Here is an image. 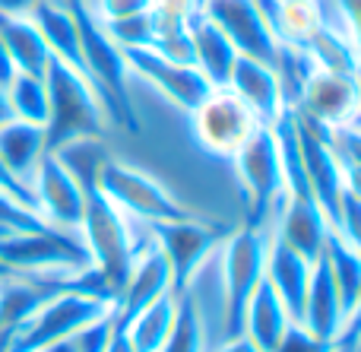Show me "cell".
I'll return each mask as SVG.
<instances>
[{
    "label": "cell",
    "instance_id": "6da1fadb",
    "mask_svg": "<svg viewBox=\"0 0 361 352\" xmlns=\"http://www.w3.org/2000/svg\"><path fill=\"white\" fill-rule=\"evenodd\" d=\"M70 10H73L76 25H80L82 70H86V80L92 83V89L99 92L102 105L108 111V121L124 127L127 133H137L140 114L133 108V95H130L133 73L124 51L111 42V35L105 32L102 19L92 13L89 0H70Z\"/></svg>",
    "mask_w": 361,
    "mask_h": 352
},
{
    "label": "cell",
    "instance_id": "7a4b0ae2",
    "mask_svg": "<svg viewBox=\"0 0 361 352\" xmlns=\"http://www.w3.org/2000/svg\"><path fill=\"white\" fill-rule=\"evenodd\" d=\"M44 86H48V121H44V150L54 152L63 143L82 137H105L108 111L99 92L80 70L51 57L44 67Z\"/></svg>",
    "mask_w": 361,
    "mask_h": 352
},
{
    "label": "cell",
    "instance_id": "3957f363",
    "mask_svg": "<svg viewBox=\"0 0 361 352\" xmlns=\"http://www.w3.org/2000/svg\"><path fill=\"white\" fill-rule=\"evenodd\" d=\"M80 238L89 251V267L102 277V283L108 286L111 298H118V292L124 286L127 273L133 267V257H137L143 241H137V235L130 232L127 216L99 188L86 190Z\"/></svg>",
    "mask_w": 361,
    "mask_h": 352
},
{
    "label": "cell",
    "instance_id": "277c9868",
    "mask_svg": "<svg viewBox=\"0 0 361 352\" xmlns=\"http://www.w3.org/2000/svg\"><path fill=\"white\" fill-rule=\"evenodd\" d=\"M111 308H114V298L108 296V289L99 283L63 289V292H57V296H51L48 302L19 327L10 352H44V349L57 346V343L70 340L80 327H86L95 317L108 315Z\"/></svg>",
    "mask_w": 361,
    "mask_h": 352
},
{
    "label": "cell",
    "instance_id": "5b68a950",
    "mask_svg": "<svg viewBox=\"0 0 361 352\" xmlns=\"http://www.w3.org/2000/svg\"><path fill=\"white\" fill-rule=\"evenodd\" d=\"M269 241H273V226H250L244 222L241 229L225 235L219 257H222V324L225 336H241V321L247 298L267 277V257Z\"/></svg>",
    "mask_w": 361,
    "mask_h": 352
},
{
    "label": "cell",
    "instance_id": "8992f818",
    "mask_svg": "<svg viewBox=\"0 0 361 352\" xmlns=\"http://www.w3.org/2000/svg\"><path fill=\"white\" fill-rule=\"evenodd\" d=\"M0 260L23 277H73L89 270V251L80 232L57 226L0 238Z\"/></svg>",
    "mask_w": 361,
    "mask_h": 352
},
{
    "label": "cell",
    "instance_id": "52a82bcc",
    "mask_svg": "<svg viewBox=\"0 0 361 352\" xmlns=\"http://www.w3.org/2000/svg\"><path fill=\"white\" fill-rule=\"evenodd\" d=\"M95 188L124 216L143 219V222H149V226L190 216V207H184L156 175L143 171L133 162H124V159H114V156L108 159V162L102 165V175H99Z\"/></svg>",
    "mask_w": 361,
    "mask_h": 352
},
{
    "label": "cell",
    "instance_id": "ba28073f",
    "mask_svg": "<svg viewBox=\"0 0 361 352\" xmlns=\"http://www.w3.org/2000/svg\"><path fill=\"white\" fill-rule=\"evenodd\" d=\"M235 175L247 197V219L250 226H273L276 207L286 194V178H282L279 146L269 127H257L254 137L238 150Z\"/></svg>",
    "mask_w": 361,
    "mask_h": 352
},
{
    "label": "cell",
    "instance_id": "9c48e42d",
    "mask_svg": "<svg viewBox=\"0 0 361 352\" xmlns=\"http://www.w3.org/2000/svg\"><path fill=\"white\" fill-rule=\"evenodd\" d=\"M225 229L203 222L197 216H184V219H169L149 226V238L159 245V251L169 257L171 279H175V296L190 289L193 277L206 267L212 254H219L225 241Z\"/></svg>",
    "mask_w": 361,
    "mask_h": 352
},
{
    "label": "cell",
    "instance_id": "30bf717a",
    "mask_svg": "<svg viewBox=\"0 0 361 352\" xmlns=\"http://www.w3.org/2000/svg\"><path fill=\"white\" fill-rule=\"evenodd\" d=\"M190 118L197 143L216 159H235L238 150L254 137L257 127H263L254 111L225 86L212 89Z\"/></svg>",
    "mask_w": 361,
    "mask_h": 352
},
{
    "label": "cell",
    "instance_id": "8fae6325",
    "mask_svg": "<svg viewBox=\"0 0 361 352\" xmlns=\"http://www.w3.org/2000/svg\"><path fill=\"white\" fill-rule=\"evenodd\" d=\"M124 57H127V63H130L133 76L146 80L159 95H165L171 105L187 114L197 111L206 95L212 92V83L206 80L190 61L169 57L159 48H127Z\"/></svg>",
    "mask_w": 361,
    "mask_h": 352
},
{
    "label": "cell",
    "instance_id": "7c38bea8",
    "mask_svg": "<svg viewBox=\"0 0 361 352\" xmlns=\"http://www.w3.org/2000/svg\"><path fill=\"white\" fill-rule=\"evenodd\" d=\"M295 114L314 121L324 131L355 124L358 121V83L355 73H339V70L314 67L305 80V89L298 95Z\"/></svg>",
    "mask_w": 361,
    "mask_h": 352
},
{
    "label": "cell",
    "instance_id": "4fadbf2b",
    "mask_svg": "<svg viewBox=\"0 0 361 352\" xmlns=\"http://www.w3.org/2000/svg\"><path fill=\"white\" fill-rule=\"evenodd\" d=\"M295 121H298V143H301L307 190L317 200V207L324 210V216L330 219V229H336L339 207H343V194H345L343 165H339L324 127H317L314 121L301 118V114H295Z\"/></svg>",
    "mask_w": 361,
    "mask_h": 352
},
{
    "label": "cell",
    "instance_id": "5bb4252c",
    "mask_svg": "<svg viewBox=\"0 0 361 352\" xmlns=\"http://www.w3.org/2000/svg\"><path fill=\"white\" fill-rule=\"evenodd\" d=\"M203 13L228 35V42L238 48V54L257 57V61L276 63L279 42L269 29L257 0H203Z\"/></svg>",
    "mask_w": 361,
    "mask_h": 352
},
{
    "label": "cell",
    "instance_id": "9a60e30c",
    "mask_svg": "<svg viewBox=\"0 0 361 352\" xmlns=\"http://www.w3.org/2000/svg\"><path fill=\"white\" fill-rule=\"evenodd\" d=\"M273 235L292 251H298L305 260L317 264L326 251L333 229L311 194H282L273 216Z\"/></svg>",
    "mask_w": 361,
    "mask_h": 352
},
{
    "label": "cell",
    "instance_id": "2e32d148",
    "mask_svg": "<svg viewBox=\"0 0 361 352\" xmlns=\"http://www.w3.org/2000/svg\"><path fill=\"white\" fill-rule=\"evenodd\" d=\"M32 194H35V210L44 222L67 232H80L82 210H86V190L82 184L57 162V156H44L32 178Z\"/></svg>",
    "mask_w": 361,
    "mask_h": 352
},
{
    "label": "cell",
    "instance_id": "e0dca14e",
    "mask_svg": "<svg viewBox=\"0 0 361 352\" xmlns=\"http://www.w3.org/2000/svg\"><path fill=\"white\" fill-rule=\"evenodd\" d=\"M171 292H175V279H171L169 257L149 238L146 245H140L130 273H127L124 286H121L118 298H114V317L121 324H127L133 315H140L143 308H149L152 302L171 296Z\"/></svg>",
    "mask_w": 361,
    "mask_h": 352
},
{
    "label": "cell",
    "instance_id": "ac0fdd59",
    "mask_svg": "<svg viewBox=\"0 0 361 352\" xmlns=\"http://www.w3.org/2000/svg\"><path fill=\"white\" fill-rule=\"evenodd\" d=\"M225 89L238 95L244 105L254 111V118L260 121L263 127H269L286 108V99H282V89H279V76L269 63L257 61V57L247 54H238L235 67H231V76L225 83Z\"/></svg>",
    "mask_w": 361,
    "mask_h": 352
},
{
    "label": "cell",
    "instance_id": "d6986e66",
    "mask_svg": "<svg viewBox=\"0 0 361 352\" xmlns=\"http://www.w3.org/2000/svg\"><path fill=\"white\" fill-rule=\"evenodd\" d=\"M187 44H190V63L212 83V89H222L231 76V67L238 61V48L228 42L222 29L212 23L200 6L187 19Z\"/></svg>",
    "mask_w": 361,
    "mask_h": 352
},
{
    "label": "cell",
    "instance_id": "ffe728a7",
    "mask_svg": "<svg viewBox=\"0 0 361 352\" xmlns=\"http://www.w3.org/2000/svg\"><path fill=\"white\" fill-rule=\"evenodd\" d=\"M301 327L307 330L311 336L324 343H336L345 330V308L343 298H339L336 286H333V277L326 270L324 257L314 264L311 273V286H307L305 296V308H301Z\"/></svg>",
    "mask_w": 361,
    "mask_h": 352
},
{
    "label": "cell",
    "instance_id": "44dd1931",
    "mask_svg": "<svg viewBox=\"0 0 361 352\" xmlns=\"http://www.w3.org/2000/svg\"><path fill=\"white\" fill-rule=\"evenodd\" d=\"M29 16L38 25V32H42L51 57L86 76V70H82V48H80V25H76V16L70 10V0H42L38 6L29 10Z\"/></svg>",
    "mask_w": 361,
    "mask_h": 352
},
{
    "label": "cell",
    "instance_id": "7402d4cb",
    "mask_svg": "<svg viewBox=\"0 0 361 352\" xmlns=\"http://www.w3.org/2000/svg\"><path fill=\"white\" fill-rule=\"evenodd\" d=\"M311 273L314 264L305 260L298 251H292L288 245H282L273 235L269 241V257H267V279L276 289V296L282 298L286 311L292 315V321H301V308H305V296L311 286Z\"/></svg>",
    "mask_w": 361,
    "mask_h": 352
},
{
    "label": "cell",
    "instance_id": "603a6c76",
    "mask_svg": "<svg viewBox=\"0 0 361 352\" xmlns=\"http://www.w3.org/2000/svg\"><path fill=\"white\" fill-rule=\"evenodd\" d=\"M288 324H292V315L286 311V305H282V298L276 296V289L269 286V279L263 277L260 286L254 289V296L247 298L241 334L260 352H273V346L288 330Z\"/></svg>",
    "mask_w": 361,
    "mask_h": 352
},
{
    "label": "cell",
    "instance_id": "cb8c5ba5",
    "mask_svg": "<svg viewBox=\"0 0 361 352\" xmlns=\"http://www.w3.org/2000/svg\"><path fill=\"white\" fill-rule=\"evenodd\" d=\"M48 156L44 150V127L42 124H29V121H4L0 124V162L6 165L13 178H19L23 184L32 188L42 159Z\"/></svg>",
    "mask_w": 361,
    "mask_h": 352
},
{
    "label": "cell",
    "instance_id": "d4e9b609",
    "mask_svg": "<svg viewBox=\"0 0 361 352\" xmlns=\"http://www.w3.org/2000/svg\"><path fill=\"white\" fill-rule=\"evenodd\" d=\"M0 38H4L19 73H35V76L44 73L51 51L29 13H0Z\"/></svg>",
    "mask_w": 361,
    "mask_h": 352
},
{
    "label": "cell",
    "instance_id": "484cf974",
    "mask_svg": "<svg viewBox=\"0 0 361 352\" xmlns=\"http://www.w3.org/2000/svg\"><path fill=\"white\" fill-rule=\"evenodd\" d=\"M175 315H178V296L171 292V296L152 302L149 308H143L140 315H133L127 324L121 321L118 324L127 330V340H130V346L137 352H159L171 334Z\"/></svg>",
    "mask_w": 361,
    "mask_h": 352
},
{
    "label": "cell",
    "instance_id": "4316f807",
    "mask_svg": "<svg viewBox=\"0 0 361 352\" xmlns=\"http://www.w3.org/2000/svg\"><path fill=\"white\" fill-rule=\"evenodd\" d=\"M324 264L333 277V286H336L339 298H343V308H345V321H349L352 308H355L358 296H361V254L352 245H345L336 232L330 235L326 241V251H324Z\"/></svg>",
    "mask_w": 361,
    "mask_h": 352
},
{
    "label": "cell",
    "instance_id": "83f0119b",
    "mask_svg": "<svg viewBox=\"0 0 361 352\" xmlns=\"http://www.w3.org/2000/svg\"><path fill=\"white\" fill-rule=\"evenodd\" d=\"M159 352H206V317L200 308V298L190 289L178 296L175 324Z\"/></svg>",
    "mask_w": 361,
    "mask_h": 352
},
{
    "label": "cell",
    "instance_id": "f1b7e54d",
    "mask_svg": "<svg viewBox=\"0 0 361 352\" xmlns=\"http://www.w3.org/2000/svg\"><path fill=\"white\" fill-rule=\"evenodd\" d=\"M51 156H57V162L82 184V190L99 184L102 165L111 159L105 143H102V137H82V140H73V143H63L61 150H54Z\"/></svg>",
    "mask_w": 361,
    "mask_h": 352
},
{
    "label": "cell",
    "instance_id": "f546056e",
    "mask_svg": "<svg viewBox=\"0 0 361 352\" xmlns=\"http://www.w3.org/2000/svg\"><path fill=\"white\" fill-rule=\"evenodd\" d=\"M4 92L13 118L44 127V121H48V86H44V76L16 73Z\"/></svg>",
    "mask_w": 361,
    "mask_h": 352
},
{
    "label": "cell",
    "instance_id": "4dcf8cb0",
    "mask_svg": "<svg viewBox=\"0 0 361 352\" xmlns=\"http://www.w3.org/2000/svg\"><path fill=\"white\" fill-rule=\"evenodd\" d=\"M105 32L111 35V42L118 48H152L156 42V16L149 13H137V16H124V19H111L102 23Z\"/></svg>",
    "mask_w": 361,
    "mask_h": 352
},
{
    "label": "cell",
    "instance_id": "1f68e13d",
    "mask_svg": "<svg viewBox=\"0 0 361 352\" xmlns=\"http://www.w3.org/2000/svg\"><path fill=\"white\" fill-rule=\"evenodd\" d=\"M114 321H118V317H114V308H111L108 315L95 317V321L86 324V327H80L67 340L70 352H105L108 340H111V334H114Z\"/></svg>",
    "mask_w": 361,
    "mask_h": 352
},
{
    "label": "cell",
    "instance_id": "d6a6232c",
    "mask_svg": "<svg viewBox=\"0 0 361 352\" xmlns=\"http://www.w3.org/2000/svg\"><path fill=\"white\" fill-rule=\"evenodd\" d=\"M333 232L339 235V238L345 241V245H352L355 251L361 254V200L352 194H343V207H339V222Z\"/></svg>",
    "mask_w": 361,
    "mask_h": 352
},
{
    "label": "cell",
    "instance_id": "836d02e7",
    "mask_svg": "<svg viewBox=\"0 0 361 352\" xmlns=\"http://www.w3.org/2000/svg\"><path fill=\"white\" fill-rule=\"evenodd\" d=\"M273 352H336V343H324L317 336H311L301 324H288V330L282 334V340L273 346Z\"/></svg>",
    "mask_w": 361,
    "mask_h": 352
},
{
    "label": "cell",
    "instance_id": "e575fe53",
    "mask_svg": "<svg viewBox=\"0 0 361 352\" xmlns=\"http://www.w3.org/2000/svg\"><path fill=\"white\" fill-rule=\"evenodd\" d=\"M92 13L102 23L111 19H124V16H137V13H149L156 6V0H89Z\"/></svg>",
    "mask_w": 361,
    "mask_h": 352
},
{
    "label": "cell",
    "instance_id": "d590c367",
    "mask_svg": "<svg viewBox=\"0 0 361 352\" xmlns=\"http://www.w3.org/2000/svg\"><path fill=\"white\" fill-rule=\"evenodd\" d=\"M339 13V25H343L345 38H349L352 51H355L358 63H361V0H333Z\"/></svg>",
    "mask_w": 361,
    "mask_h": 352
},
{
    "label": "cell",
    "instance_id": "8d00e7d4",
    "mask_svg": "<svg viewBox=\"0 0 361 352\" xmlns=\"http://www.w3.org/2000/svg\"><path fill=\"white\" fill-rule=\"evenodd\" d=\"M19 70H16V63H13V57H10V51H6V44H4V38H0V89H6L10 86V80L16 76Z\"/></svg>",
    "mask_w": 361,
    "mask_h": 352
},
{
    "label": "cell",
    "instance_id": "74e56055",
    "mask_svg": "<svg viewBox=\"0 0 361 352\" xmlns=\"http://www.w3.org/2000/svg\"><path fill=\"white\" fill-rule=\"evenodd\" d=\"M105 352H137V349L130 346V340H127V330L121 327L118 321H114V334H111V340H108Z\"/></svg>",
    "mask_w": 361,
    "mask_h": 352
},
{
    "label": "cell",
    "instance_id": "f35d334b",
    "mask_svg": "<svg viewBox=\"0 0 361 352\" xmlns=\"http://www.w3.org/2000/svg\"><path fill=\"white\" fill-rule=\"evenodd\" d=\"M216 352H260V349H257L254 343H250L247 336L241 334V336H225L222 346H219Z\"/></svg>",
    "mask_w": 361,
    "mask_h": 352
},
{
    "label": "cell",
    "instance_id": "ab89813d",
    "mask_svg": "<svg viewBox=\"0 0 361 352\" xmlns=\"http://www.w3.org/2000/svg\"><path fill=\"white\" fill-rule=\"evenodd\" d=\"M42 0H0V13H29Z\"/></svg>",
    "mask_w": 361,
    "mask_h": 352
},
{
    "label": "cell",
    "instance_id": "60d3db41",
    "mask_svg": "<svg viewBox=\"0 0 361 352\" xmlns=\"http://www.w3.org/2000/svg\"><path fill=\"white\" fill-rule=\"evenodd\" d=\"M16 277H23V273H16V270H10V267L0 260V283H10V279H16Z\"/></svg>",
    "mask_w": 361,
    "mask_h": 352
},
{
    "label": "cell",
    "instance_id": "b9f144b4",
    "mask_svg": "<svg viewBox=\"0 0 361 352\" xmlns=\"http://www.w3.org/2000/svg\"><path fill=\"white\" fill-rule=\"evenodd\" d=\"M13 114H10V105H6V92L4 89H0V124H4V121H10Z\"/></svg>",
    "mask_w": 361,
    "mask_h": 352
},
{
    "label": "cell",
    "instance_id": "7bdbcfd3",
    "mask_svg": "<svg viewBox=\"0 0 361 352\" xmlns=\"http://www.w3.org/2000/svg\"><path fill=\"white\" fill-rule=\"evenodd\" d=\"M355 83H358V121H355V124H361V63L355 70Z\"/></svg>",
    "mask_w": 361,
    "mask_h": 352
},
{
    "label": "cell",
    "instance_id": "ee69618b",
    "mask_svg": "<svg viewBox=\"0 0 361 352\" xmlns=\"http://www.w3.org/2000/svg\"><path fill=\"white\" fill-rule=\"evenodd\" d=\"M44 352H70V346H67V340H63V343H57V346H51V349H44Z\"/></svg>",
    "mask_w": 361,
    "mask_h": 352
},
{
    "label": "cell",
    "instance_id": "f6af8a7d",
    "mask_svg": "<svg viewBox=\"0 0 361 352\" xmlns=\"http://www.w3.org/2000/svg\"><path fill=\"white\" fill-rule=\"evenodd\" d=\"M355 352H361V334L355 336Z\"/></svg>",
    "mask_w": 361,
    "mask_h": 352
},
{
    "label": "cell",
    "instance_id": "bcb514c9",
    "mask_svg": "<svg viewBox=\"0 0 361 352\" xmlns=\"http://www.w3.org/2000/svg\"><path fill=\"white\" fill-rule=\"evenodd\" d=\"M6 235H10V232H6V229H0V238H6Z\"/></svg>",
    "mask_w": 361,
    "mask_h": 352
}]
</instances>
